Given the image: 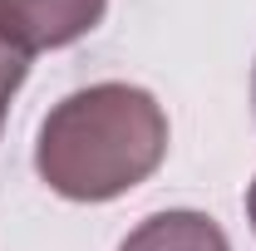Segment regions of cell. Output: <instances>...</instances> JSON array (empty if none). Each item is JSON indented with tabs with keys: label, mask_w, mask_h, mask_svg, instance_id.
I'll list each match as a JSON object with an SVG mask.
<instances>
[{
	"label": "cell",
	"mask_w": 256,
	"mask_h": 251,
	"mask_svg": "<svg viewBox=\"0 0 256 251\" xmlns=\"http://www.w3.org/2000/svg\"><path fill=\"white\" fill-rule=\"evenodd\" d=\"M168 114L138 84H89L60 98L34 143V168L69 202H108L158 172Z\"/></svg>",
	"instance_id": "6da1fadb"
},
{
	"label": "cell",
	"mask_w": 256,
	"mask_h": 251,
	"mask_svg": "<svg viewBox=\"0 0 256 251\" xmlns=\"http://www.w3.org/2000/svg\"><path fill=\"white\" fill-rule=\"evenodd\" d=\"M108 0H0V40H10L20 54L64 50L104 20Z\"/></svg>",
	"instance_id": "7a4b0ae2"
},
{
	"label": "cell",
	"mask_w": 256,
	"mask_h": 251,
	"mask_svg": "<svg viewBox=\"0 0 256 251\" xmlns=\"http://www.w3.org/2000/svg\"><path fill=\"white\" fill-rule=\"evenodd\" d=\"M118 251H232L226 232L207 212H158V217L138 222L124 236Z\"/></svg>",
	"instance_id": "3957f363"
},
{
	"label": "cell",
	"mask_w": 256,
	"mask_h": 251,
	"mask_svg": "<svg viewBox=\"0 0 256 251\" xmlns=\"http://www.w3.org/2000/svg\"><path fill=\"white\" fill-rule=\"evenodd\" d=\"M25 64H30V54H20L10 40H0V124H5V104L25 84Z\"/></svg>",
	"instance_id": "277c9868"
},
{
	"label": "cell",
	"mask_w": 256,
	"mask_h": 251,
	"mask_svg": "<svg viewBox=\"0 0 256 251\" xmlns=\"http://www.w3.org/2000/svg\"><path fill=\"white\" fill-rule=\"evenodd\" d=\"M246 217H252V226H256V182H252V192H246Z\"/></svg>",
	"instance_id": "5b68a950"
},
{
	"label": "cell",
	"mask_w": 256,
	"mask_h": 251,
	"mask_svg": "<svg viewBox=\"0 0 256 251\" xmlns=\"http://www.w3.org/2000/svg\"><path fill=\"white\" fill-rule=\"evenodd\" d=\"M252 104H256V74H252Z\"/></svg>",
	"instance_id": "8992f818"
}]
</instances>
